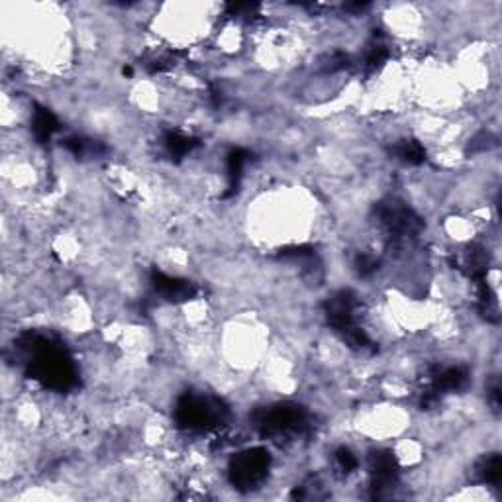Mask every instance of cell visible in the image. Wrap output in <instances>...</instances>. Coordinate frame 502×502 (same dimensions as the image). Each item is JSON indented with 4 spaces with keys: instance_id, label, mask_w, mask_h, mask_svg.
<instances>
[{
    "instance_id": "cell-1",
    "label": "cell",
    "mask_w": 502,
    "mask_h": 502,
    "mask_svg": "<svg viewBox=\"0 0 502 502\" xmlns=\"http://www.w3.org/2000/svg\"><path fill=\"white\" fill-rule=\"evenodd\" d=\"M269 469V454L265 449H249L232 461L230 479L239 489H251L265 479Z\"/></svg>"
},
{
    "instance_id": "cell-2",
    "label": "cell",
    "mask_w": 502,
    "mask_h": 502,
    "mask_svg": "<svg viewBox=\"0 0 502 502\" xmlns=\"http://www.w3.org/2000/svg\"><path fill=\"white\" fill-rule=\"evenodd\" d=\"M475 473L479 475V479L487 484H498L501 483L502 477V463L501 457L498 455H489L484 457L483 461L477 463V471Z\"/></svg>"
},
{
    "instance_id": "cell-3",
    "label": "cell",
    "mask_w": 502,
    "mask_h": 502,
    "mask_svg": "<svg viewBox=\"0 0 502 502\" xmlns=\"http://www.w3.org/2000/svg\"><path fill=\"white\" fill-rule=\"evenodd\" d=\"M336 463H338V467L343 473H351V471L357 469V459H355V455L351 454L348 447H340L336 451Z\"/></svg>"
}]
</instances>
